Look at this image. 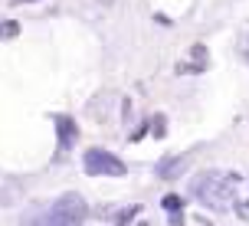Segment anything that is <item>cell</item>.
Returning a JSON list of instances; mask_svg holds the SVG:
<instances>
[{
	"label": "cell",
	"mask_w": 249,
	"mask_h": 226,
	"mask_svg": "<svg viewBox=\"0 0 249 226\" xmlns=\"http://www.w3.org/2000/svg\"><path fill=\"white\" fill-rule=\"evenodd\" d=\"M82 220H86V200L79 193H66L46 213L30 216L23 226H82Z\"/></svg>",
	"instance_id": "6da1fadb"
},
{
	"label": "cell",
	"mask_w": 249,
	"mask_h": 226,
	"mask_svg": "<svg viewBox=\"0 0 249 226\" xmlns=\"http://www.w3.org/2000/svg\"><path fill=\"white\" fill-rule=\"evenodd\" d=\"M190 193H194L200 203H207L210 210H223L226 203L233 200V177L207 171V174H200V177L190 180Z\"/></svg>",
	"instance_id": "7a4b0ae2"
},
{
	"label": "cell",
	"mask_w": 249,
	"mask_h": 226,
	"mask_svg": "<svg viewBox=\"0 0 249 226\" xmlns=\"http://www.w3.org/2000/svg\"><path fill=\"white\" fill-rule=\"evenodd\" d=\"M86 171L92 177H124L128 174V167H124V161H118L112 151H102V148H92L86 151Z\"/></svg>",
	"instance_id": "3957f363"
},
{
	"label": "cell",
	"mask_w": 249,
	"mask_h": 226,
	"mask_svg": "<svg viewBox=\"0 0 249 226\" xmlns=\"http://www.w3.org/2000/svg\"><path fill=\"white\" fill-rule=\"evenodd\" d=\"M187 161H190V154H184V157H174V161H171V157H167V161H161V164H158V177L171 180L174 174H180V171L187 167Z\"/></svg>",
	"instance_id": "277c9868"
},
{
	"label": "cell",
	"mask_w": 249,
	"mask_h": 226,
	"mask_svg": "<svg viewBox=\"0 0 249 226\" xmlns=\"http://www.w3.org/2000/svg\"><path fill=\"white\" fill-rule=\"evenodd\" d=\"M56 125H59V151H66L75 141V125L72 118H56Z\"/></svg>",
	"instance_id": "5b68a950"
},
{
	"label": "cell",
	"mask_w": 249,
	"mask_h": 226,
	"mask_svg": "<svg viewBox=\"0 0 249 226\" xmlns=\"http://www.w3.org/2000/svg\"><path fill=\"white\" fill-rule=\"evenodd\" d=\"M161 203H164V210L174 216V226H180V200H177V197H164Z\"/></svg>",
	"instance_id": "8992f818"
},
{
	"label": "cell",
	"mask_w": 249,
	"mask_h": 226,
	"mask_svg": "<svg viewBox=\"0 0 249 226\" xmlns=\"http://www.w3.org/2000/svg\"><path fill=\"white\" fill-rule=\"evenodd\" d=\"M239 52H243V59H249V26L243 33V39H239Z\"/></svg>",
	"instance_id": "52a82bcc"
}]
</instances>
